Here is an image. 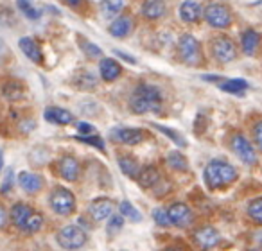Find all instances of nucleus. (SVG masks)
I'll return each instance as SVG.
<instances>
[{
	"mask_svg": "<svg viewBox=\"0 0 262 251\" xmlns=\"http://www.w3.org/2000/svg\"><path fill=\"white\" fill-rule=\"evenodd\" d=\"M162 104H164L162 90L149 83H140L129 97V109L137 115L158 113L162 109Z\"/></svg>",
	"mask_w": 262,
	"mask_h": 251,
	"instance_id": "1",
	"label": "nucleus"
},
{
	"mask_svg": "<svg viewBox=\"0 0 262 251\" xmlns=\"http://www.w3.org/2000/svg\"><path fill=\"white\" fill-rule=\"evenodd\" d=\"M237 178H239L237 169L225 160H210L203 171L205 185L210 190L226 189V187L233 185L237 181Z\"/></svg>",
	"mask_w": 262,
	"mask_h": 251,
	"instance_id": "2",
	"label": "nucleus"
},
{
	"mask_svg": "<svg viewBox=\"0 0 262 251\" xmlns=\"http://www.w3.org/2000/svg\"><path fill=\"white\" fill-rule=\"evenodd\" d=\"M176 54H178V59L187 66H198L205 65V56H203V49H201V43L196 36L185 33L178 38L176 41Z\"/></svg>",
	"mask_w": 262,
	"mask_h": 251,
	"instance_id": "3",
	"label": "nucleus"
},
{
	"mask_svg": "<svg viewBox=\"0 0 262 251\" xmlns=\"http://www.w3.org/2000/svg\"><path fill=\"white\" fill-rule=\"evenodd\" d=\"M49 207L52 208L56 215H61V217H70V215L76 212L77 201L76 196L70 192L65 187H54L49 194Z\"/></svg>",
	"mask_w": 262,
	"mask_h": 251,
	"instance_id": "4",
	"label": "nucleus"
},
{
	"mask_svg": "<svg viewBox=\"0 0 262 251\" xmlns=\"http://www.w3.org/2000/svg\"><path fill=\"white\" fill-rule=\"evenodd\" d=\"M203 20L212 27V29H228L233 24V13L228 6L221 2H210L203 11Z\"/></svg>",
	"mask_w": 262,
	"mask_h": 251,
	"instance_id": "5",
	"label": "nucleus"
},
{
	"mask_svg": "<svg viewBox=\"0 0 262 251\" xmlns=\"http://www.w3.org/2000/svg\"><path fill=\"white\" fill-rule=\"evenodd\" d=\"M56 240H58V246L63 249H81L86 246L88 235L86 230L81 228L79 224H67L58 232Z\"/></svg>",
	"mask_w": 262,
	"mask_h": 251,
	"instance_id": "6",
	"label": "nucleus"
},
{
	"mask_svg": "<svg viewBox=\"0 0 262 251\" xmlns=\"http://www.w3.org/2000/svg\"><path fill=\"white\" fill-rule=\"evenodd\" d=\"M210 49H212L214 59H217V61L223 63V65L235 61L237 56H239V49H237L235 41H233L230 36H225V34H219V36L212 38Z\"/></svg>",
	"mask_w": 262,
	"mask_h": 251,
	"instance_id": "7",
	"label": "nucleus"
},
{
	"mask_svg": "<svg viewBox=\"0 0 262 251\" xmlns=\"http://www.w3.org/2000/svg\"><path fill=\"white\" fill-rule=\"evenodd\" d=\"M230 149L233 151V154H235L244 165H250V167L257 165V149H255V146L244 135L233 133V135L230 136Z\"/></svg>",
	"mask_w": 262,
	"mask_h": 251,
	"instance_id": "8",
	"label": "nucleus"
},
{
	"mask_svg": "<svg viewBox=\"0 0 262 251\" xmlns=\"http://www.w3.org/2000/svg\"><path fill=\"white\" fill-rule=\"evenodd\" d=\"M56 176L63 179V181L76 183L81 176V165L72 154H63L56 162Z\"/></svg>",
	"mask_w": 262,
	"mask_h": 251,
	"instance_id": "9",
	"label": "nucleus"
},
{
	"mask_svg": "<svg viewBox=\"0 0 262 251\" xmlns=\"http://www.w3.org/2000/svg\"><path fill=\"white\" fill-rule=\"evenodd\" d=\"M167 210H169V217H171L172 226H176V228L187 230L194 224V221H196V215H194L192 208H190L189 204L182 203V201L172 203Z\"/></svg>",
	"mask_w": 262,
	"mask_h": 251,
	"instance_id": "10",
	"label": "nucleus"
},
{
	"mask_svg": "<svg viewBox=\"0 0 262 251\" xmlns=\"http://www.w3.org/2000/svg\"><path fill=\"white\" fill-rule=\"evenodd\" d=\"M133 31H135V18H133L129 13H120V15H117L108 27L110 36L117 38V40H124V38L131 36Z\"/></svg>",
	"mask_w": 262,
	"mask_h": 251,
	"instance_id": "11",
	"label": "nucleus"
},
{
	"mask_svg": "<svg viewBox=\"0 0 262 251\" xmlns=\"http://www.w3.org/2000/svg\"><path fill=\"white\" fill-rule=\"evenodd\" d=\"M192 240L198 247L201 249H214V247L219 246L221 242V233L214 228V226H201L194 232Z\"/></svg>",
	"mask_w": 262,
	"mask_h": 251,
	"instance_id": "12",
	"label": "nucleus"
},
{
	"mask_svg": "<svg viewBox=\"0 0 262 251\" xmlns=\"http://www.w3.org/2000/svg\"><path fill=\"white\" fill-rule=\"evenodd\" d=\"M110 139L113 142L124 144V146H139L140 142H144L146 135H144L142 129L137 128H117L110 133Z\"/></svg>",
	"mask_w": 262,
	"mask_h": 251,
	"instance_id": "13",
	"label": "nucleus"
},
{
	"mask_svg": "<svg viewBox=\"0 0 262 251\" xmlns=\"http://www.w3.org/2000/svg\"><path fill=\"white\" fill-rule=\"evenodd\" d=\"M113 214V201L110 197H97L88 207V217L94 219V222L108 221Z\"/></svg>",
	"mask_w": 262,
	"mask_h": 251,
	"instance_id": "14",
	"label": "nucleus"
},
{
	"mask_svg": "<svg viewBox=\"0 0 262 251\" xmlns=\"http://www.w3.org/2000/svg\"><path fill=\"white\" fill-rule=\"evenodd\" d=\"M18 185L26 194L36 196V194H40L41 190H43L45 179L41 178L40 174H34V172H29V171H22L18 174Z\"/></svg>",
	"mask_w": 262,
	"mask_h": 251,
	"instance_id": "15",
	"label": "nucleus"
},
{
	"mask_svg": "<svg viewBox=\"0 0 262 251\" xmlns=\"http://www.w3.org/2000/svg\"><path fill=\"white\" fill-rule=\"evenodd\" d=\"M165 15H167L165 0H144L142 2V16L147 22H158Z\"/></svg>",
	"mask_w": 262,
	"mask_h": 251,
	"instance_id": "16",
	"label": "nucleus"
},
{
	"mask_svg": "<svg viewBox=\"0 0 262 251\" xmlns=\"http://www.w3.org/2000/svg\"><path fill=\"white\" fill-rule=\"evenodd\" d=\"M99 76L104 83H113L122 76V66L117 59L112 58H102L99 61Z\"/></svg>",
	"mask_w": 262,
	"mask_h": 251,
	"instance_id": "17",
	"label": "nucleus"
},
{
	"mask_svg": "<svg viewBox=\"0 0 262 251\" xmlns=\"http://www.w3.org/2000/svg\"><path fill=\"white\" fill-rule=\"evenodd\" d=\"M262 45V36L255 29H246L244 33H241V51L246 56H255L260 51Z\"/></svg>",
	"mask_w": 262,
	"mask_h": 251,
	"instance_id": "18",
	"label": "nucleus"
},
{
	"mask_svg": "<svg viewBox=\"0 0 262 251\" xmlns=\"http://www.w3.org/2000/svg\"><path fill=\"white\" fill-rule=\"evenodd\" d=\"M203 11L205 9H201L200 2L196 0H185L180 6V16L185 24H198L203 18Z\"/></svg>",
	"mask_w": 262,
	"mask_h": 251,
	"instance_id": "19",
	"label": "nucleus"
},
{
	"mask_svg": "<svg viewBox=\"0 0 262 251\" xmlns=\"http://www.w3.org/2000/svg\"><path fill=\"white\" fill-rule=\"evenodd\" d=\"M18 47H20V51L24 52V56H26L27 59H31L33 63H36V65H41V63H43V54H41V49H40V45L33 40V38H29V36L20 38Z\"/></svg>",
	"mask_w": 262,
	"mask_h": 251,
	"instance_id": "20",
	"label": "nucleus"
},
{
	"mask_svg": "<svg viewBox=\"0 0 262 251\" xmlns=\"http://www.w3.org/2000/svg\"><path fill=\"white\" fill-rule=\"evenodd\" d=\"M162 176H160V171H158V167H155V165H146V167H142V171H140L139 178L135 179L137 183H139L140 189H155V187L160 183Z\"/></svg>",
	"mask_w": 262,
	"mask_h": 251,
	"instance_id": "21",
	"label": "nucleus"
},
{
	"mask_svg": "<svg viewBox=\"0 0 262 251\" xmlns=\"http://www.w3.org/2000/svg\"><path fill=\"white\" fill-rule=\"evenodd\" d=\"M45 120L56 126H69L74 122V115L65 108H58V106H51L45 109Z\"/></svg>",
	"mask_w": 262,
	"mask_h": 251,
	"instance_id": "22",
	"label": "nucleus"
},
{
	"mask_svg": "<svg viewBox=\"0 0 262 251\" xmlns=\"http://www.w3.org/2000/svg\"><path fill=\"white\" fill-rule=\"evenodd\" d=\"M33 214H34L33 207H29V204H26V203H15L11 207V210H9V221H11L16 228L22 230V226L26 224V221Z\"/></svg>",
	"mask_w": 262,
	"mask_h": 251,
	"instance_id": "23",
	"label": "nucleus"
},
{
	"mask_svg": "<svg viewBox=\"0 0 262 251\" xmlns=\"http://www.w3.org/2000/svg\"><path fill=\"white\" fill-rule=\"evenodd\" d=\"M119 167L120 171H122V174L126 176V178L129 179H137L140 174V171H142V167L139 165V162L135 160L133 156H127V154H120L119 156Z\"/></svg>",
	"mask_w": 262,
	"mask_h": 251,
	"instance_id": "24",
	"label": "nucleus"
},
{
	"mask_svg": "<svg viewBox=\"0 0 262 251\" xmlns=\"http://www.w3.org/2000/svg\"><path fill=\"white\" fill-rule=\"evenodd\" d=\"M2 95H4L8 101H18L24 97V86L15 79H8L2 84Z\"/></svg>",
	"mask_w": 262,
	"mask_h": 251,
	"instance_id": "25",
	"label": "nucleus"
},
{
	"mask_svg": "<svg viewBox=\"0 0 262 251\" xmlns=\"http://www.w3.org/2000/svg\"><path fill=\"white\" fill-rule=\"evenodd\" d=\"M219 88H221L223 92H226V94L243 95L244 92H246V88H248V83L244 79H226V81H223V83L219 84Z\"/></svg>",
	"mask_w": 262,
	"mask_h": 251,
	"instance_id": "26",
	"label": "nucleus"
},
{
	"mask_svg": "<svg viewBox=\"0 0 262 251\" xmlns=\"http://www.w3.org/2000/svg\"><path fill=\"white\" fill-rule=\"evenodd\" d=\"M167 164L172 171H178V172L189 171V162H187V158L180 151H172V153L167 154Z\"/></svg>",
	"mask_w": 262,
	"mask_h": 251,
	"instance_id": "27",
	"label": "nucleus"
},
{
	"mask_svg": "<svg viewBox=\"0 0 262 251\" xmlns=\"http://www.w3.org/2000/svg\"><path fill=\"white\" fill-rule=\"evenodd\" d=\"M246 214H248V217H250L251 222L262 226V196L255 197V199H251L250 203H248Z\"/></svg>",
	"mask_w": 262,
	"mask_h": 251,
	"instance_id": "28",
	"label": "nucleus"
},
{
	"mask_svg": "<svg viewBox=\"0 0 262 251\" xmlns=\"http://www.w3.org/2000/svg\"><path fill=\"white\" fill-rule=\"evenodd\" d=\"M74 84H76L79 90H94V88L97 86V77L92 72H81L76 76Z\"/></svg>",
	"mask_w": 262,
	"mask_h": 251,
	"instance_id": "29",
	"label": "nucleus"
},
{
	"mask_svg": "<svg viewBox=\"0 0 262 251\" xmlns=\"http://www.w3.org/2000/svg\"><path fill=\"white\" fill-rule=\"evenodd\" d=\"M119 210L120 214L124 215L126 219H129L131 222H140L142 221V214H140L139 210H137V207L133 203H129V201H122V203L119 204Z\"/></svg>",
	"mask_w": 262,
	"mask_h": 251,
	"instance_id": "30",
	"label": "nucleus"
},
{
	"mask_svg": "<svg viewBox=\"0 0 262 251\" xmlns=\"http://www.w3.org/2000/svg\"><path fill=\"white\" fill-rule=\"evenodd\" d=\"M155 129H158V131L162 133V135H165L167 139H171L172 142L176 144V146H180V147H187V142H185V139H183L180 133H176L174 129H171V128H165V126H162V124H151Z\"/></svg>",
	"mask_w": 262,
	"mask_h": 251,
	"instance_id": "31",
	"label": "nucleus"
},
{
	"mask_svg": "<svg viewBox=\"0 0 262 251\" xmlns=\"http://www.w3.org/2000/svg\"><path fill=\"white\" fill-rule=\"evenodd\" d=\"M41 226H43V217H41L38 212H34V214L26 221V224L22 226V232H26V233H38L41 230Z\"/></svg>",
	"mask_w": 262,
	"mask_h": 251,
	"instance_id": "32",
	"label": "nucleus"
},
{
	"mask_svg": "<svg viewBox=\"0 0 262 251\" xmlns=\"http://www.w3.org/2000/svg\"><path fill=\"white\" fill-rule=\"evenodd\" d=\"M15 189V171L11 167H8L4 171V176H2V183H0V192L2 196H8L11 190Z\"/></svg>",
	"mask_w": 262,
	"mask_h": 251,
	"instance_id": "33",
	"label": "nucleus"
},
{
	"mask_svg": "<svg viewBox=\"0 0 262 251\" xmlns=\"http://www.w3.org/2000/svg\"><path fill=\"white\" fill-rule=\"evenodd\" d=\"M124 215L122 214H112L108 219V224H106V232H108V235H115V233H119L120 230L124 228Z\"/></svg>",
	"mask_w": 262,
	"mask_h": 251,
	"instance_id": "34",
	"label": "nucleus"
},
{
	"mask_svg": "<svg viewBox=\"0 0 262 251\" xmlns=\"http://www.w3.org/2000/svg\"><path fill=\"white\" fill-rule=\"evenodd\" d=\"M16 6H18V9L27 16V18H31V20L40 18V9L34 8L31 0H16Z\"/></svg>",
	"mask_w": 262,
	"mask_h": 251,
	"instance_id": "35",
	"label": "nucleus"
},
{
	"mask_svg": "<svg viewBox=\"0 0 262 251\" xmlns=\"http://www.w3.org/2000/svg\"><path fill=\"white\" fill-rule=\"evenodd\" d=\"M102 9L108 16H117L124 9V0H102Z\"/></svg>",
	"mask_w": 262,
	"mask_h": 251,
	"instance_id": "36",
	"label": "nucleus"
},
{
	"mask_svg": "<svg viewBox=\"0 0 262 251\" xmlns=\"http://www.w3.org/2000/svg\"><path fill=\"white\" fill-rule=\"evenodd\" d=\"M151 215H153V221L162 228H167V226L172 224L171 217H169V210H165V208H155Z\"/></svg>",
	"mask_w": 262,
	"mask_h": 251,
	"instance_id": "37",
	"label": "nucleus"
},
{
	"mask_svg": "<svg viewBox=\"0 0 262 251\" xmlns=\"http://www.w3.org/2000/svg\"><path fill=\"white\" fill-rule=\"evenodd\" d=\"M81 49H83V52L86 54V58H88V59L102 58V51H101V49H99L95 43H92V41H83Z\"/></svg>",
	"mask_w": 262,
	"mask_h": 251,
	"instance_id": "38",
	"label": "nucleus"
},
{
	"mask_svg": "<svg viewBox=\"0 0 262 251\" xmlns=\"http://www.w3.org/2000/svg\"><path fill=\"white\" fill-rule=\"evenodd\" d=\"M76 140H79V142H84V144H90V146H94L95 149H101L102 153H104V142H102V139L99 135H84V136H76Z\"/></svg>",
	"mask_w": 262,
	"mask_h": 251,
	"instance_id": "39",
	"label": "nucleus"
},
{
	"mask_svg": "<svg viewBox=\"0 0 262 251\" xmlns=\"http://www.w3.org/2000/svg\"><path fill=\"white\" fill-rule=\"evenodd\" d=\"M251 136H253V144L258 151L262 153V119L251 126Z\"/></svg>",
	"mask_w": 262,
	"mask_h": 251,
	"instance_id": "40",
	"label": "nucleus"
},
{
	"mask_svg": "<svg viewBox=\"0 0 262 251\" xmlns=\"http://www.w3.org/2000/svg\"><path fill=\"white\" fill-rule=\"evenodd\" d=\"M34 128H36V122H34L33 119H26V120H24V122L18 126V131H22V133H31Z\"/></svg>",
	"mask_w": 262,
	"mask_h": 251,
	"instance_id": "41",
	"label": "nucleus"
},
{
	"mask_svg": "<svg viewBox=\"0 0 262 251\" xmlns=\"http://www.w3.org/2000/svg\"><path fill=\"white\" fill-rule=\"evenodd\" d=\"M77 129H79L81 135H94L95 133L94 126H92V124H86V122H81L79 126H77Z\"/></svg>",
	"mask_w": 262,
	"mask_h": 251,
	"instance_id": "42",
	"label": "nucleus"
},
{
	"mask_svg": "<svg viewBox=\"0 0 262 251\" xmlns=\"http://www.w3.org/2000/svg\"><path fill=\"white\" fill-rule=\"evenodd\" d=\"M0 215H2V222H0V226H2V230H6V228H8V219H9L8 208L2 207V210H0Z\"/></svg>",
	"mask_w": 262,
	"mask_h": 251,
	"instance_id": "43",
	"label": "nucleus"
},
{
	"mask_svg": "<svg viewBox=\"0 0 262 251\" xmlns=\"http://www.w3.org/2000/svg\"><path fill=\"white\" fill-rule=\"evenodd\" d=\"M115 54L119 56V58H124L126 61H129L131 65H137V61H135V58H133V56H127V54H124V52H120V51H117Z\"/></svg>",
	"mask_w": 262,
	"mask_h": 251,
	"instance_id": "44",
	"label": "nucleus"
},
{
	"mask_svg": "<svg viewBox=\"0 0 262 251\" xmlns=\"http://www.w3.org/2000/svg\"><path fill=\"white\" fill-rule=\"evenodd\" d=\"M63 2H65V4L69 6V8H79L83 0H63Z\"/></svg>",
	"mask_w": 262,
	"mask_h": 251,
	"instance_id": "45",
	"label": "nucleus"
},
{
	"mask_svg": "<svg viewBox=\"0 0 262 251\" xmlns=\"http://www.w3.org/2000/svg\"><path fill=\"white\" fill-rule=\"evenodd\" d=\"M255 242H257L258 246L262 247V230H260V232H257V233H255Z\"/></svg>",
	"mask_w": 262,
	"mask_h": 251,
	"instance_id": "46",
	"label": "nucleus"
}]
</instances>
